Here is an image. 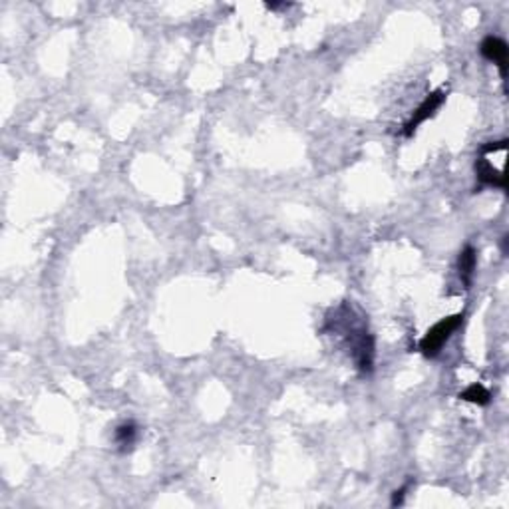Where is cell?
<instances>
[{"label":"cell","mask_w":509,"mask_h":509,"mask_svg":"<svg viewBox=\"0 0 509 509\" xmlns=\"http://www.w3.org/2000/svg\"><path fill=\"white\" fill-rule=\"evenodd\" d=\"M331 331L333 333H343L346 338V344L351 348L352 361L356 362V368L362 374H372L374 371V356H376V348H374V336L368 333L366 324L356 323L352 316V308L348 305H343L334 318H331Z\"/></svg>","instance_id":"1"},{"label":"cell","mask_w":509,"mask_h":509,"mask_svg":"<svg viewBox=\"0 0 509 509\" xmlns=\"http://www.w3.org/2000/svg\"><path fill=\"white\" fill-rule=\"evenodd\" d=\"M462 323H463V313L442 318L440 323H435L434 326L424 334V338L418 343V351L422 352L426 358H435V356L442 352L445 343L452 338V334L462 326Z\"/></svg>","instance_id":"2"},{"label":"cell","mask_w":509,"mask_h":509,"mask_svg":"<svg viewBox=\"0 0 509 509\" xmlns=\"http://www.w3.org/2000/svg\"><path fill=\"white\" fill-rule=\"evenodd\" d=\"M445 98H448V92H445L444 88H440V90H435V92L428 94L426 100L418 106L416 110H414V114H412V118L404 124V136H406V138H412L424 121H428L430 118H434L435 111L440 110L442 104L445 102Z\"/></svg>","instance_id":"3"},{"label":"cell","mask_w":509,"mask_h":509,"mask_svg":"<svg viewBox=\"0 0 509 509\" xmlns=\"http://www.w3.org/2000/svg\"><path fill=\"white\" fill-rule=\"evenodd\" d=\"M508 42L498 36H485L480 44V52L485 60H490L498 66L501 80L508 76Z\"/></svg>","instance_id":"4"},{"label":"cell","mask_w":509,"mask_h":509,"mask_svg":"<svg viewBox=\"0 0 509 509\" xmlns=\"http://www.w3.org/2000/svg\"><path fill=\"white\" fill-rule=\"evenodd\" d=\"M475 177L482 187H498V189H508V181L503 176V169H495L491 166L485 156H480L475 161Z\"/></svg>","instance_id":"5"},{"label":"cell","mask_w":509,"mask_h":509,"mask_svg":"<svg viewBox=\"0 0 509 509\" xmlns=\"http://www.w3.org/2000/svg\"><path fill=\"white\" fill-rule=\"evenodd\" d=\"M475 267H478V251L473 249L472 245H465L460 251V257H458V273H460V278H462L465 288L472 287Z\"/></svg>","instance_id":"6"},{"label":"cell","mask_w":509,"mask_h":509,"mask_svg":"<svg viewBox=\"0 0 509 509\" xmlns=\"http://www.w3.org/2000/svg\"><path fill=\"white\" fill-rule=\"evenodd\" d=\"M114 440H116V444L120 445L121 454L131 452L133 445H136V442H138V426H136L133 422H124V424H120V426L116 428Z\"/></svg>","instance_id":"7"},{"label":"cell","mask_w":509,"mask_h":509,"mask_svg":"<svg viewBox=\"0 0 509 509\" xmlns=\"http://www.w3.org/2000/svg\"><path fill=\"white\" fill-rule=\"evenodd\" d=\"M460 400H465V402H472V404H478V406H488L491 402V392L483 384H472L468 386L465 390L460 392Z\"/></svg>","instance_id":"8"},{"label":"cell","mask_w":509,"mask_h":509,"mask_svg":"<svg viewBox=\"0 0 509 509\" xmlns=\"http://www.w3.org/2000/svg\"><path fill=\"white\" fill-rule=\"evenodd\" d=\"M410 485H412V482L404 483L400 490L394 491V495H392V508H398V505H402V503H404V498H406V491L410 490Z\"/></svg>","instance_id":"9"},{"label":"cell","mask_w":509,"mask_h":509,"mask_svg":"<svg viewBox=\"0 0 509 509\" xmlns=\"http://www.w3.org/2000/svg\"><path fill=\"white\" fill-rule=\"evenodd\" d=\"M291 4L288 2H281V4H277V2H268L267 4V9L268 10H278V9H288Z\"/></svg>","instance_id":"10"},{"label":"cell","mask_w":509,"mask_h":509,"mask_svg":"<svg viewBox=\"0 0 509 509\" xmlns=\"http://www.w3.org/2000/svg\"><path fill=\"white\" fill-rule=\"evenodd\" d=\"M508 241L509 237L508 235H503V237H501V253H503V255H508Z\"/></svg>","instance_id":"11"}]
</instances>
